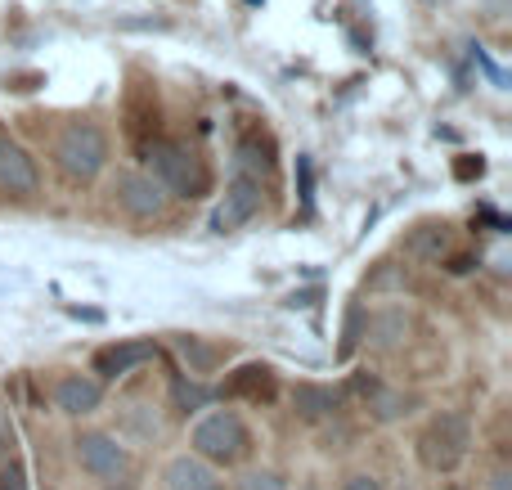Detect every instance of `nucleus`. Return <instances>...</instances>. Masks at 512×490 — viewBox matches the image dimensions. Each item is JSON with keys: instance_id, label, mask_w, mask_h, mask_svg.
Instances as JSON below:
<instances>
[{"instance_id": "12", "label": "nucleus", "mask_w": 512, "mask_h": 490, "mask_svg": "<svg viewBox=\"0 0 512 490\" xmlns=\"http://www.w3.org/2000/svg\"><path fill=\"white\" fill-rule=\"evenodd\" d=\"M167 490H221V482H216V473L207 468V459H171L167 468Z\"/></svg>"}, {"instance_id": "6", "label": "nucleus", "mask_w": 512, "mask_h": 490, "mask_svg": "<svg viewBox=\"0 0 512 490\" xmlns=\"http://www.w3.org/2000/svg\"><path fill=\"white\" fill-rule=\"evenodd\" d=\"M261 212V176H248V171H234L230 189H225V203L216 207L212 216V230H239L243 221Z\"/></svg>"}, {"instance_id": "13", "label": "nucleus", "mask_w": 512, "mask_h": 490, "mask_svg": "<svg viewBox=\"0 0 512 490\" xmlns=\"http://www.w3.org/2000/svg\"><path fill=\"white\" fill-rule=\"evenodd\" d=\"M337 405H342V392H333V387H315V383H301V387H297V414H301L306 423L328 419Z\"/></svg>"}, {"instance_id": "20", "label": "nucleus", "mask_w": 512, "mask_h": 490, "mask_svg": "<svg viewBox=\"0 0 512 490\" xmlns=\"http://www.w3.org/2000/svg\"><path fill=\"white\" fill-rule=\"evenodd\" d=\"M239 490H288V486H283L274 473H252V477H243Z\"/></svg>"}, {"instance_id": "22", "label": "nucleus", "mask_w": 512, "mask_h": 490, "mask_svg": "<svg viewBox=\"0 0 512 490\" xmlns=\"http://www.w3.org/2000/svg\"><path fill=\"white\" fill-rule=\"evenodd\" d=\"M180 401H185V405H194V410H198V405L207 401V392H203V387H180Z\"/></svg>"}, {"instance_id": "8", "label": "nucleus", "mask_w": 512, "mask_h": 490, "mask_svg": "<svg viewBox=\"0 0 512 490\" xmlns=\"http://www.w3.org/2000/svg\"><path fill=\"white\" fill-rule=\"evenodd\" d=\"M221 396H230V401H252V405L274 401V396H279L274 369L270 365H243V369H234V374L225 378Z\"/></svg>"}, {"instance_id": "4", "label": "nucleus", "mask_w": 512, "mask_h": 490, "mask_svg": "<svg viewBox=\"0 0 512 490\" xmlns=\"http://www.w3.org/2000/svg\"><path fill=\"white\" fill-rule=\"evenodd\" d=\"M248 446H252V437L234 410L207 414V419L194 428V450H198V459H207V464H239V459L248 455Z\"/></svg>"}, {"instance_id": "10", "label": "nucleus", "mask_w": 512, "mask_h": 490, "mask_svg": "<svg viewBox=\"0 0 512 490\" xmlns=\"http://www.w3.org/2000/svg\"><path fill=\"white\" fill-rule=\"evenodd\" d=\"M0 194H36V167L14 140L0 135Z\"/></svg>"}, {"instance_id": "16", "label": "nucleus", "mask_w": 512, "mask_h": 490, "mask_svg": "<svg viewBox=\"0 0 512 490\" xmlns=\"http://www.w3.org/2000/svg\"><path fill=\"white\" fill-rule=\"evenodd\" d=\"M176 342H180V351H185V356L194 360L198 369H207V365H212V360H216V351H212V347H203V342H198V338H176Z\"/></svg>"}, {"instance_id": "15", "label": "nucleus", "mask_w": 512, "mask_h": 490, "mask_svg": "<svg viewBox=\"0 0 512 490\" xmlns=\"http://www.w3.org/2000/svg\"><path fill=\"white\" fill-rule=\"evenodd\" d=\"M445 248H450V225H423V230L409 239V252L423 261H441Z\"/></svg>"}, {"instance_id": "11", "label": "nucleus", "mask_w": 512, "mask_h": 490, "mask_svg": "<svg viewBox=\"0 0 512 490\" xmlns=\"http://www.w3.org/2000/svg\"><path fill=\"white\" fill-rule=\"evenodd\" d=\"M54 401H59L63 414H90V410H99V401H104V387H99L95 378L68 374V378H59V387H54Z\"/></svg>"}, {"instance_id": "19", "label": "nucleus", "mask_w": 512, "mask_h": 490, "mask_svg": "<svg viewBox=\"0 0 512 490\" xmlns=\"http://www.w3.org/2000/svg\"><path fill=\"white\" fill-rule=\"evenodd\" d=\"M360 306H351V315H346V342H342V356H351L355 351V342H360Z\"/></svg>"}, {"instance_id": "2", "label": "nucleus", "mask_w": 512, "mask_h": 490, "mask_svg": "<svg viewBox=\"0 0 512 490\" xmlns=\"http://www.w3.org/2000/svg\"><path fill=\"white\" fill-rule=\"evenodd\" d=\"M54 162H59L63 176L72 180H95L99 171H104L108 162V140L99 126L90 122H72L59 131V140H54Z\"/></svg>"}, {"instance_id": "21", "label": "nucleus", "mask_w": 512, "mask_h": 490, "mask_svg": "<svg viewBox=\"0 0 512 490\" xmlns=\"http://www.w3.org/2000/svg\"><path fill=\"white\" fill-rule=\"evenodd\" d=\"M342 490H382L378 482H373L369 473H355V477H346V486Z\"/></svg>"}, {"instance_id": "18", "label": "nucleus", "mask_w": 512, "mask_h": 490, "mask_svg": "<svg viewBox=\"0 0 512 490\" xmlns=\"http://www.w3.org/2000/svg\"><path fill=\"white\" fill-rule=\"evenodd\" d=\"M0 490H27V473H23V464H14V459H9V464L0 468Z\"/></svg>"}, {"instance_id": "1", "label": "nucleus", "mask_w": 512, "mask_h": 490, "mask_svg": "<svg viewBox=\"0 0 512 490\" xmlns=\"http://www.w3.org/2000/svg\"><path fill=\"white\" fill-rule=\"evenodd\" d=\"M144 162H149V176L180 198H203L212 189L207 162L180 140H144Z\"/></svg>"}, {"instance_id": "14", "label": "nucleus", "mask_w": 512, "mask_h": 490, "mask_svg": "<svg viewBox=\"0 0 512 490\" xmlns=\"http://www.w3.org/2000/svg\"><path fill=\"white\" fill-rule=\"evenodd\" d=\"M355 392L369 401V410L378 414V419H400L405 414V396H396V392H387V387L378 383V378H355Z\"/></svg>"}, {"instance_id": "9", "label": "nucleus", "mask_w": 512, "mask_h": 490, "mask_svg": "<svg viewBox=\"0 0 512 490\" xmlns=\"http://www.w3.org/2000/svg\"><path fill=\"white\" fill-rule=\"evenodd\" d=\"M149 360H158V347H153V342H113V347L95 351V374L122 378V374H131V369L149 365Z\"/></svg>"}, {"instance_id": "17", "label": "nucleus", "mask_w": 512, "mask_h": 490, "mask_svg": "<svg viewBox=\"0 0 512 490\" xmlns=\"http://www.w3.org/2000/svg\"><path fill=\"white\" fill-rule=\"evenodd\" d=\"M454 176H459V180H481V176H486V158H472V153H463V158L454 162Z\"/></svg>"}, {"instance_id": "23", "label": "nucleus", "mask_w": 512, "mask_h": 490, "mask_svg": "<svg viewBox=\"0 0 512 490\" xmlns=\"http://www.w3.org/2000/svg\"><path fill=\"white\" fill-rule=\"evenodd\" d=\"M495 490H508V473H499V477H495Z\"/></svg>"}, {"instance_id": "3", "label": "nucleus", "mask_w": 512, "mask_h": 490, "mask_svg": "<svg viewBox=\"0 0 512 490\" xmlns=\"http://www.w3.org/2000/svg\"><path fill=\"white\" fill-rule=\"evenodd\" d=\"M468 446H472V432L463 414H436L423 428V437H418V455H423V464L432 473H454L468 459Z\"/></svg>"}, {"instance_id": "7", "label": "nucleus", "mask_w": 512, "mask_h": 490, "mask_svg": "<svg viewBox=\"0 0 512 490\" xmlns=\"http://www.w3.org/2000/svg\"><path fill=\"white\" fill-rule=\"evenodd\" d=\"M117 203L131 216H158L167 207V189L144 171H126V176H117Z\"/></svg>"}, {"instance_id": "5", "label": "nucleus", "mask_w": 512, "mask_h": 490, "mask_svg": "<svg viewBox=\"0 0 512 490\" xmlns=\"http://www.w3.org/2000/svg\"><path fill=\"white\" fill-rule=\"evenodd\" d=\"M77 459L90 477H99V482H122V477L131 473V455H126L113 437H104V432L77 437Z\"/></svg>"}]
</instances>
